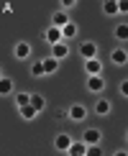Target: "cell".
I'll return each mask as SVG.
<instances>
[{"instance_id": "obj_1", "label": "cell", "mask_w": 128, "mask_h": 156, "mask_svg": "<svg viewBox=\"0 0 128 156\" xmlns=\"http://www.w3.org/2000/svg\"><path fill=\"white\" fill-rule=\"evenodd\" d=\"M80 56H82L85 62L98 59V44H95V41H82V44H80Z\"/></svg>"}, {"instance_id": "obj_2", "label": "cell", "mask_w": 128, "mask_h": 156, "mask_svg": "<svg viewBox=\"0 0 128 156\" xmlns=\"http://www.w3.org/2000/svg\"><path fill=\"white\" fill-rule=\"evenodd\" d=\"M44 41H46L49 46H56V44H62V41H64L62 28H56V26H49V28L44 31Z\"/></svg>"}, {"instance_id": "obj_3", "label": "cell", "mask_w": 128, "mask_h": 156, "mask_svg": "<svg viewBox=\"0 0 128 156\" xmlns=\"http://www.w3.org/2000/svg\"><path fill=\"white\" fill-rule=\"evenodd\" d=\"M100 141H102L100 128H87V131L82 133V144H87V146H100Z\"/></svg>"}, {"instance_id": "obj_4", "label": "cell", "mask_w": 128, "mask_h": 156, "mask_svg": "<svg viewBox=\"0 0 128 156\" xmlns=\"http://www.w3.org/2000/svg\"><path fill=\"white\" fill-rule=\"evenodd\" d=\"M72 144H74V138L69 133H59L54 138V148H56V151H62V154H67L69 148H72Z\"/></svg>"}, {"instance_id": "obj_5", "label": "cell", "mask_w": 128, "mask_h": 156, "mask_svg": "<svg viewBox=\"0 0 128 156\" xmlns=\"http://www.w3.org/2000/svg\"><path fill=\"white\" fill-rule=\"evenodd\" d=\"M67 115H69V120H74V123H82V120L87 118V108H85V105H80V102H74V105L67 110Z\"/></svg>"}, {"instance_id": "obj_6", "label": "cell", "mask_w": 128, "mask_h": 156, "mask_svg": "<svg viewBox=\"0 0 128 156\" xmlns=\"http://www.w3.org/2000/svg\"><path fill=\"white\" fill-rule=\"evenodd\" d=\"M110 62L115 64V67H126V64H128V49H123V46L113 49L110 51Z\"/></svg>"}, {"instance_id": "obj_7", "label": "cell", "mask_w": 128, "mask_h": 156, "mask_svg": "<svg viewBox=\"0 0 128 156\" xmlns=\"http://www.w3.org/2000/svg\"><path fill=\"white\" fill-rule=\"evenodd\" d=\"M13 56H16V59H28V56H31V44L28 41H18L16 44V46H13Z\"/></svg>"}, {"instance_id": "obj_8", "label": "cell", "mask_w": 128, "mask_h": 156, "mask_svg": "<svg viewBox=\"0 0 128 156\" xmlns=\"http://www.w3.org/2000/svg\"><path fill=\"white\" fill-rule=\"evenodd\" d=\"M49 56H54L56 62L67 59V56H69V41H62V44H56V46H51V54Z\"/></svg>"}, {"instance_id": "obj_9", "label": "cell", "mask_w": 128, "mask_h": 156, "mask_svg": "<svg viewBox=\"0 0 128 156\" xmlns=\"http://www.w3.org/2000/svg\"><path fill=\"white\" fill-rule=\"evenodd\" d=\"M85 72H87V77H102V62L100 59L85 62Z\"/></svg>"}, {"instance_id": "obj_10", "label": "cell", "mask_w": 128, "mask_h": 156, "mask_svg": "<svg viewBox=\"0 0 128 156\" xmlns=\"http://www.w3.org/2000/svg\"><path fill=\"white\" fill-rule=\"evenodd\" d=\"M102 90H105V80H102V77H87V92L100 95Z\"/></svg>"}, {"instance_id": "obj_11", "label": "cell", "mask_w": 128, "mask_h": 156, "mask_svg": "<svg viewBox=\"0 0 128 156\" xmlns=\"http://www.w3.org/2000/svg\"><path fill=\"white\" fill-rule=\"evenodd\" d=\"M110 110H113V102L105 100V97H100V100L95 102V113L102 115V118H105V115H110Z\"/></svg>"}, {"instance_id": "obj_12", "label": "cell", "mask_w": 128, "mask_h": 156, "mask_svg": "<svg viewBox=\"0 0 128 156\" xmlns=\"http://www.w3.org/2000/svg\"><path fill=\"white\" fill-rule=\"evenodd\" d=\"M67 23H72L69 16H67V10H56L54 16H51V26H56V28H64Z\"/></svg>"}, {"instance_id": "obj_13", "label": "cell", "mask_w": 128, "mask_h": 156, "mask_svg": "<svg viewBox=\"0 0 128 156\" xmlns=\"http://www.w3.org/2000/svg\"><path fill=\"white\" fill-rule=\"evenodd\" d=\"M67 156H87V144H82V141H74L72 148L67 151Z\"/></svg>"}, {"instance_id": "obj_14", "label": "cell", "mask_w": 128, "mask_h": 156, "mask_svg": "<svg viewBox=\"0 0 128 156\" xmlns=\"http://www.w3.org/2000/svg\"><path fill=\"white\" fill-rule=\"evenodd\" d=\"M10 92H13V80L3 74V77H0V95L5 97V95H10Z\"/></svg>"}, {"instance_id": "obj_15", "label": "cell", "mask_w": 128, "mask_h": 156, "mask_svg": "<svg viewBox=\"0 0 128 156\" xmlns=\"http://www.w3.org/2000/svg\"><path fill=\"white\" fill-rule=\"evenodd\" d=\"M18 115H21L23 120H34L36 115H38V110H36L34 105H26V108H21V110H18Z\"/></svg>"}, {"instance_id": "obj_16", "label": "cell", "mask_w": 128, "mask_h": 156, "mask_svg": "<svg viewBox=\"0 0 128 156\" xmlns=\"http://www.w3.org/2000/svg\"><path fill=\"white\" fill-rule=\"evenodd\" d=\"M77 31H80V28H77V23H74V21H72V23H67V26L62 28V36H64V41L74 38V36H77Z\"/></svg>"}, {"instance_id": "obj_17", "label": "cell", "mask_w": 128, "mask_h": 156, "mask_svg": "<svg viewBox=\"0 0 128 156\" xmlns=\"http://www.w3.org/2000/svg\"><path fill=\"white\" fill-rule=\"evenodd\" d=\"M102 13L105 16H118V0H105L102 3Z\"/></svg>"}, {"instance_id": "obj_18", "label": "cell", "mask_w": 128, "mask_h": 156, "mask_svg": "<svg viewBox=\"0 0 128 156\" xmlns=\"http://www.w3.org/2000/svg\"><path fill=\"white\" fill-rule=\"evenodd\" d=\"M26 105H31V92H16V108L21 110Z\"/></svg>"}, {"instance_id": "obj_19", "label": "cell", "mask_w": 128, "mask_h": 156, "mask_svg": "<svg viewBox=\"0 0 128 156\" xmlns=\"http://www.w3.org/2000/svg\"><path fill=\"white\" fill-rule=\"evenodd\" d=\"M113 34H115V38H118V41H128V23H118Z\"/></svg>"}, {"instance_id": "obj_20", "label": "cell", "mask_w": 128, "mask_h": 156, "mask_svg": "<svg viewBox=\"0 0 128 156\" xmlns=\"http://www.w3.org/2000/svg\"><path fill=\"white\" fill-rule=\"evenodd\" d=\"M44 69H46V74H54L56 69H59V62H56L54 56H46V59H44Z\"/></svg>"}, {"instance_id": "obj_21", "label": "cell", "mask_w": 128, "mask_h": 156, "mask_svg": "<svg viewBox=\"0 0 128 156\" xmlns=\"http://www.w3.org/2000/svg\"><path fill=\"white\" fill-rule=\"evenodd\" d=\"M44 74H46V69H44V59L31 64V77H44Z\"/></svg>"}, {"instance_id": "obj_22", "label": "cell", "mask_w": 128, "mask_h": 156, "mask_svg": "<svg viewBox=\"0 0 128 156\" xmlns=\"http://www.w3.org/2000/svg\"><path fill=\"white\" fill-rule=\"evenodd\" d=\"M31 105H34V108L38 110V113H41V110L46 108V100H44L41 95H31Z\"/></svg>"}, {"instance_id": "obj_23", "label": "cell", "mask_w": 128, "mask_h": 156, "mask_svg": "<svg viewBox=\"0 0 128 156\" xmlns=\"http://www.w3.org/2000/svg\"><path fill=\"white\" fill-rule=\"evenodd\" d=\"M87 156H102V148L100 146H87Z\"/></svg>"}, {"instance_id": "obj_24", "label": "cell", "mask_w": 128, "mask_h": 156, "mask_svg": "<svg viewBox=\"0 0 128 156\" xmlns=\"http://www.w3.org/2000/svg\"><path fill=\"white\" fill-rule=\"evenodd\" d=\"M77 5V0H62V10H72Z\"/></svg>"}, {"instance_id": "obj_25", "label": "cell", "mask_w": 128, "mask_h": 156, "mask_svg": "<svg viewBox=\"0 0 128 156\" xmlns=\"http://www.w3.org/2000/svg\"><path fill=\"white\" fill-rule=\"evenodd\" d=\"M118 13H128V0H118Z\"/></svg>"}, {"instance_id": "obj_26", "label": "cell", "mask_w": 128, "mask_h": 156, "mask_svg": "<svg viewBox=\"0 0 128 156\" xmlns=\"http://www.w3.org/2000/svg\"><path fill=\"white\" fill-rule=\"evenodd\" d=\"M120 95H123V97H128V80H123V82H120Z\"/></svg>"}, {"instance_id": "obj_27", "label": "cell", "mask_w": 128, "mask_h": 156, "mask_svg": "<svg viewBox=\"0 0 128 156\" xmlns=\"http://www.w3.org/2000/svg\"><path fill=\"white\" fill-rule=\"evenodd\" d=\"M113 156H128V151H126V148H120V151H115Z\"/></svg>"}, {"instance_id": "obj_28", "label": "cell", "mask_w": 128, "mask_h": 156, "mask_svg": "<svg viewBox=\"0 0 128 156\" xmlns=\"http://www.w3.org/2000/svg\"><path fill=\"white\" fill-rule=\"evenodd\" d=\"M126 144H128V131H126Z\"/></svg>"}]
</instances>
